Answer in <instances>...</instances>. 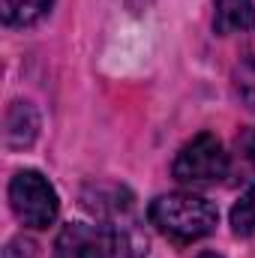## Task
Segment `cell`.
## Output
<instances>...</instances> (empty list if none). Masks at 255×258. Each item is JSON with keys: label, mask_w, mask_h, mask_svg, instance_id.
I'll return each instance as SVG.
<instances>
[{"label": "cell", "mask_w": 255, "mask_h": 258, "mask_svg": "<svg viewBox=\"0 0 255 258\" xmlns=\"http://www.w3.org/2000/svg\"><path fill=\"white\" fill-rule=\"evenodd\" d=\"M39 132V117L33 111V105L27 102H15L6 114V129H3V141L9 150H18V147H30L33 138Z\"/></svg>", "instance_id": "obj_5"}, {"label": "cell", "mask_w": 255, "mask_h": 258, "mask_svg": "<svg viewBox=\"0 0 255 258\" xmlns=\"http://www.w3.org/2000/svg\"><path fill=\"white\" fill-rule=\"evenodd\" d=\"M9 204L27 228H48L57 219V192L39 171H18L9 183Z\"/></svg>", "instance_id": "obj_3"}, {"label": "cell", "mask_w": 255, "mask_h": 258, "mask_svg": "<svg viewBox=\"0 0 255 258\" xmlns=\"http://www.w3.org/2000/svg\"><path fill=\"white\" fill-rule=\"evenodd\" d=\"M108 249V231L105 225H84L72 222L57 237L54 258H105Z\"/></svg>", "instance_id": "obj_4"}, {"label": "cell", "mask_w": 255, "mask_h": 258, "mask_svg": "<svg viewBox=\"0 0 255 258\" xmlns=\"http://www.w3.org/2000/svg\"><path fill=\"white\" fill-rule=\"evenodd\" d=\"M237 153L255 171V129H240L237 132Z\"/></svg>", "instance_id": "obj_10"}, {"label": "cell", "mask_w": 255, "mask_h": 258, "mask_svg": "<svg viewBox=\"0 0 255 258\" xmlns=\"http://www.w3.org/2000/svg\"><path fill=\"white\" fill-rule=\"evenodd\" d=\"M234 84H237V93H240V99L246 102V108L255 111V54H249L243 63L237 66Z\"/></svg>", "instance_id": "obj_9"}, {"label": "cell", "mask_w": 255, "mask_h": 258, "mask_svg": "<svg viewBox=\"0 0 255 258\" xmlns=\"http://www.w3.org/2000/svg\"><path fill=\"white\" fill-rule=\"evenodd\" d=\"M150 3H153V0H126V6L135 12V15H138V12H144V9H150Z\"/></svg>", "instance_id": "obj_11"}, {"label": "cell", "mask_w": 255, "mask_h": 258, "mask_svg": "<svg viewBox=\"0 0 255 258\" xmlns=\"http://www.w3.org/2000/svg\"><path fill=\"white\" fill-rule=\"evenodd\" d=\"M195 258H219L216 252H201V255H195Z\"/></svg>", "instance_id": "obj_12"}, {"label": "cell", "mask_w": 255, "mask_h": 258, "mask_svg": "<svg viewBox=\"0 0 255 258\" xmlns=\"http://www.w3.org/2000/svg\"><path fill=\"white\" fill-rule=\"evenodd\" d=\"M51 9V0H3V24L27 27Z\"/></svg>", "instance_id": "obj_7"}, {"label": "cell", "mask_w": 255, "mask_h": 258, "mask_svg": "<svg viewBox=\"0 0 255 258\" xmlns=\"http://www.w3.org/2000/svg\"><path fill=\"white\" fill-rule=\"evenodd\" d=\"M174 177L186 186H210L216 180L225 177L228 171V153L222 150L219 138L210 132L195 135L192 141H186L174 159Z\"/></svg>", "instance_id": "obj_2"}, {"label": "cell", "mask_w": 255, "mask_h": 258, "mask_svg": "<svg viewBox=\"0 0 255 258\" xmlns=\"http://www.w3.org/2000/svg\"><path fill=\"white\" fill-rule=\"evenodd\" d=\"M231 228L237 237L255 234V186L240 195V201L231 207Z\"/></svg>", "instance_id": "obj_8"}, {"label": "cell", "mask_w": 255, "mask_h": 258, "mask_svg": "<svg viewBox=\"0 0 255 258\" xmlns=\"http://www.w3.org/2000/svg\"><path fill=\"white\" fill-rule=\"evenodd\" d=\"M216 12H213V27L219 36L228 33H240V30H252L255 24V9L249 0H213Z\"/></svg>", "instance_id": "obj_6"}, {"label": "cell", "mask_w": 255, "mask_h": 258, "mask_svg": "<svg viewBox=\"0 0 255 258\" xmlns=\"http://www.w3.org/2000/svg\"><path fill=\"white\" fill-rule=\"evenodd\" d=\"M150 222L165 234L171 237L174 243H192V240H201L207 237L213 228H216V207L201 198V195L192 192H171V195H159L150 210H147Z\"/></svg>", "instance_id": "obj_1"}]
</instances>
